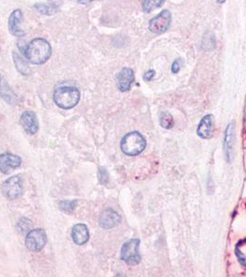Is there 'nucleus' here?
<instances>
[{
    "label": "nucleus",
    "mask_w": 246,
    "mask_h": 277,
    "mask_svg": "<svg viewBox=\"0 0 246 277\" xmlns=\"http://www.w3.org/2000/svg\"><path fill=\"white\" fill-rule=\"evenodd\" d=\"M22 19H23V14H22V11L20 9H16L14 10L11 15L9 16V19H8V30L10 33L14 35V36H17V37H22L25 32H23L21 29H20V23L22 21Z\"/></svg>",
    "instance_id": "12"
},
{
    "label": "nucleus",
    "mask_w": 246,
    "mask_h": 277,
    "mask_svg": "<svg viewBox=\"0 0 246 277\" xmlns=\"http://www.w3.org/2000/svg\"><path fill=\"white\" fill-rule=\"evenodd\" d=\"M12 58L14 65H15L17 71H19L20 74H22L24 76L31 74V69L24 58H22L21 56H19L17 52H13Z\"/></svg>",
    "instance_id": "16"
},
{
    "label": "nucleus",
    "mask_w": 246,
    "mask_h": 277,
    "mask_svg": "<svg viewBox=\"0 0 246 277\" xmlns=\"http://www.w3.org/2000/svg\"><path fill=\"white\" fill-rule=\"evenodd\" d=\"M118 88L121 92H128L134 82V73L131 69L124 68L118 74Z\"/></svg>",
    "instance_id": "11"
},
{
    "label": "nucleus",
    "mask_w": 246,
    "mask_h": 277,
    "mask_svg": "<svg viewBox=\"0 0 246 277\" xmlns=\"http://www.w3.org/2000/svg\"><path fill=\"white\" fill-rule=\"evenodd\" d=\"M72 240L77 245H84L89 240V230L84 224H77L73 226L71 231Z\"/></svg>",
    "instance_id": "13"
},
{
    "label": "nucleus",
    "mask_w": 246,
    "mask_h": 277,
    "mask_svg": "<svg viewBox=\"0 0 246 277\" xmlns=\"http://www.w3.org/2000/svg\"><path fill=\"white\" fill-rule=\"evenodd\" d=\"M159 123L162 128L170 129L173 127V117L168 112H162L159 116Z\"/></svg>",
    "instance_id": "21"
},
{
    "label": "nucleus",
    "mask_w": 246,
    "mask_h": 277,
    "mask_svg": "<svg viewBox=\"0 0 246 277\" xmlns=\"http://www.w3.org/2000/svg\"><path fill=\"white\" fill-rule=\"evenodd\" d=\"M20 121L23 129L28 134L33 135L39 129V123L37 116L32 111H25L20 116Z\"/></svg>",
    "instance_id": "10"
},
{
    "label": "nucleus",
    "mask_w": 246,
    "mask_h": 277,
    "mask_svg": "<svg viewBox=\"0 0 246 277\" xmlns=\"http://www.w3.org/2000/svg\"><path fill=\"white\" fill-rule=\"evenodd\" d=\"M146 146L144 138L139 132H130L123 137L121 148L125 155L135 156L140 155Z\"/></svg>",
    "instance_id": "3"
},
{
    "label": "nucleus",
    "mask_w": 246,
    "mask_h": 277,
    "mask_svg": "<svg viewBox=\"0 0 246 277\" xmlns=\"http://www.w3.org/2000/svg\"><path fill=\"white\" fill-rule=\"evenodd\" d=\"M235 253L241 265L246 268V239H243L237 243L235 248Z\"/></svg>",
    "instance_id": "19"
},
{
    "label": "nucleus",
    "mask_w": 246,
    "mask_h": 277,
    "mask_svg": "<svg viewBox=\"0 0 246 277\" xmlns=\"http://www.w3.org/2000/svg\"><path fill=\"white\" fill-rule=\"evenodd\" d=\"M47 242V236L44 229L36 228L30 230L26 236L25 244L31 252H37L45 248Z\"/></svg>",
    "instance_id": "6"
},
{
    "label": "nucleus",
    "mask_w": 246,
    "mask_h": 277,
    "mask_svg": "<svg viewBox=\"0 0 246 277\" xmlns=\"http://www.w3.org/2000/svg\"><path fill=\"white\" fill-rule=\"evenodd\" d=\"M225 1H226V0H217V2H218V3H220V4H221V3H224Z\"/></svg>",
    "instance_id": "28"
},
{
    "label": "nucleus",
    "mask_w": 246,
    "mask_h": 277,
    "mask_svg": "<svg viewBox=\"0 0 246 277\" xmlns=\"http://www.w3.org/2000/svg\"><path fill=\"white\" fill-rule=\"evenodd\" d=\"M21 165V158L10 153L0 155V171L3 174H9L14 169Z\"/></svg>",
    "instance_id": "9"
},
{
    "label": "nucleus",
    "mask_w": 246,
    "mask_h": 277,
    "mask_svg": "<svg viewBox=\"0 0 246 277\" xmlns=\"http://www.w3.org/2000/svg\"><path fill=\"white\" fill-rule=\"evenodd\" d=\"M213 131V116L207 115L205 116L198 126L197 134L203 139H209L212 137Z\"/></svg>",
    "instance_id": "15"
},
{
    "label": "nucleus",
    "mask_w": 246,
    "mask_h": 277,
    "mask_svg": "<svg viewBox=\"0 0 246 277\" xmlns=\"http://www.w3.org/2000/svg\"><path fill=\"white\" fill-rule=\"evenodd\" d=\"M121 222V215L111 208L104 210L99 216V225L104 229H111L120 225Z\"/></svg>",
    "instance_id": "8"
},
{
    "label": "nucleus",
    "mask_w": 246,
    "mask_h": 277,
    "mask_svg": "<svg viewBox=\"0 0 246 277\" xmlns=\"http://www.w3.org/2000/svg\"><path fill=\"white\" fill-rule=\"evenodd\" d=\"M34 8L42 15H46V16H51L58 12V6L55 4L37 3L34 5Z\"/></svg>",
    "instance_id": "18"
},
{
    "label": "nucleus",
    "mask_w": 246,
    "mask_h": 277,
    "mask_svg": "<svg viewBox=\"0 0 246 277\" xmlns=\"http://www.w3.org/2000/svg\"><path fill=\"white\" fill-rule=\"evenodd\" d=\"M3 195L8 200H16L23 191V183L19 176H14L4 181L1 187Z\"/></svg>",
    "instance_id": "5"
},
{
    "label": "nucleus",
    "mask_w": 246,
    "mask_h": 277,
    "mask_svg": "<svg viewBox=\"0 0 246 277\" xmlns=\"http://www.w3.org/2000/svg\"><path fill=\"white\" fill-rule=\"evenodd\" d=\"M32 223L30 220L27 219V218H21L19 220V223H18V229L21 233L29 232V230L32 228Z\"/></svg>",
    "instance_id": "23"
},
{
    "label": "nucleus",
    "mask_w": 246,
    "mask_h": 277,
    "mask_svg": "<svg viewBox=\"0 0 246 277\" xmlns=\"http://www.w3.org/2000/svg\"><path fill=\"white\" fill-rule=\"evenodd\" d=\"M0 96L10 104L16 103L17 100L16 94L13 93L12 91L7 86V84L3 83L1 75H0Z\"/></svg>",
    "instance_id": "17"
},
{
    "label": "nucleus",
    "mask_w": 246,
    "mask_h": 277,
    "mask_svg": "<svg viewBox=\"0 0 246 277\" xmlns=\"http://www.w3.org/2000/svg\"><path fill=\"white\" fill-rule=\"evenodd\" d=\"M109 178H110V175H109V172L108 170L105 168H99V171H98V179H99V181L101 184H107L109 182Z\"/></svg>",
    "instance_id": "24"
},
{
    "label": "nucleus",
    "mask_w": 246,
    "mask_h": 277,
    "mask_svg": "<svg viewBox=\"0 0 246 277\" xmlns=\"http://www.w3.org/2000/svg\"><path fill=\"white\" fill-rule=\"evenodd\" d=\"M171 14L168 10H163L149 22V30L154 33H163L170 26Z\"/></svg>",
    "instance_id": "7"
},
{
    "label": "nucleus",
    "mask_w": 246,
    "mask_h": 277,
    "mask_svg": "<svg viewBox=\"0 0 246 277\" xmlns=\"http://www.w3.org/2000/svg\"><path fill=\"white\" fill-rule=\"evenodd\" d=\"M50 44L44 38H35L26 47L24 55L32 64L42 65L51 57Z\"/></svg>",
    "instance_id": "1"
},
{
    "label": "nucleus",
    "mask_w": 246,
    "mask_h": 277,
    "mask_svg": "<svg viewBox=\"0 0 246 277\" xmlns=\"http://www.w3.org/2000/svg\"><path fill=\"white\" fill-rule=\"evenodd\" d=\"M94 1H97V0H78V3H80V4H88V3L94 2Z\"/></svg>",
    "instance_id": "27"
},
{
    "label": "nucleus",
    "mask_w": 246,
    "mask_h": 277,
    "mask_svg": "<svg viewBox=\"0 0 246 277\" xmlns=\"http://www.w3.org/2000/svg\"><path fill=\"white\" fill-rule=\"evenodd\" d=\"M181 59H176L174 62H173V64L171 66V71H172V73H178L180 70H181Z\"/></svg>",
    "instance_id": "25"
},
{
    "label": "nucleus",
    "mask_w": 246,
    "mask_h": 277,
    "mask_svg": "<svg viewBox=\"0 0 246 277\" xmlns=\"http://www.w3.org/2000/svg\"><path fill=\"white\" fill-rule=\"evenodd\" d=\"M78 201L76 200H61L58 203L59 209L64 213H71L75 210L77 207Z\"/></svg>",
    "instance_id": "22"
},
{
    "label": "nucleus",
    "mask_w": 246,
    "mask_h": 277,
    "mask_svg": "<svg viewBox=\"0 0 246 277\" xmlns=\"http://www.w3.org/2000/svg\"><path fill=\"white\" fill-rule=\"evenodd\" d=\"M155 71H148L144 75H143V80L146 81V82H149L151 81L154 76H155Z\"/></svg>",
    "instance_id": "26"
},
{
    "label": "nucleus",
    "mask_w": 246,
    "mask_h": 277,
    "mask_svg": "<svg viewBox=\"0 0 246 277\" xmlns=\"http://www.w3.org/2000/svg\"><path fill=\"white\" fill-rule=\"evenodd\" d=\"M139 246V239H129V241L123 244L121 252V258L125 264L128 265H136L141 262Z\"/></svg>",
    "instance_id": "4"
},
{
    "label": "nucleus",
    "mask_w": 246,
    "mask_h": 277,
    "mask_svg": "<svg viewBox=\"0 0 246 277\" xmlns=\"http://www.w3.org/2000/svg\"><path fill=\"white\" fill-rule=\"evenodd\" d=\"M81 98L80 91L76 87H59L54 92V102L62 109H71L77 105Z\"/></svg>",
    "instance_id": "2"
},
{
    "label": "nucleus",
    "mask_w": 246,
    "mask_h": 277,
    "mask_svg": "<svg viewBox=\"0 0 246 277\" xmlns=\"http://www.w3.org/2000/svg\"><path fill=\"white\" fill-rule=\"evenodd\" d=\"M224 152L226 155L227 160L230 162L233 154V145H234V124L231 123L227 127L224 135Z\"/></svg>",
    "instance_id": "14"
},
{
    "label": "nucleus",
    "mask_w": 246,
    "mask_h": 277,
    "mask_svg": "<svg viewBox=\"0 0 246 277\" xmlns=\"http://www.w3.org/2000/svg\"><path fill=\"white\" fill-rule=\"evenodd\" d=\"M166 0H142V10L144 12H152L155 8H158L165 3Z\"/></svg>",
    "instance_id": "20"
}]
</instances>
